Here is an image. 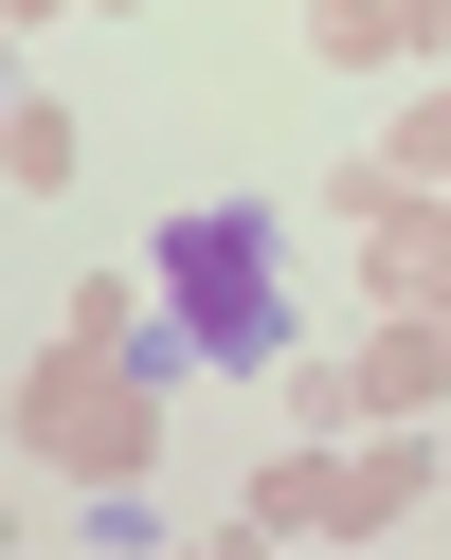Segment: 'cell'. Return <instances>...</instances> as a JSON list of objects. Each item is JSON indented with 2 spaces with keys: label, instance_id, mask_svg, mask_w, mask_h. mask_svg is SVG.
<instances>
[{
  "label": "cell",
  "instance_id": "1",
  "mask_svg": "<svg viewBox=\"0 0 451 560\" xmlns=\"http://www.w3.org/2000/svg\"><path fill=\"white\" fill-rule=\"evenodd\" d=\"M163 307L199 362H271V218H163Z\"/></svg>",
  "mask_w": 451,
  "mask_h": 560
}]
</instances>
